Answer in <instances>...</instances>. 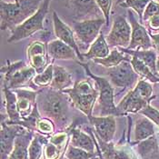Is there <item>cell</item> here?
I'll use <instances>...</instances> for the list:
<instances>
[{"label":"cell","mask_w":159,"mask_h":159,"mask_svg":"<svg viewBox=\"0 0 159 159\" xmlns=\"http://www.w3.org/2000/svg\"><path fill=\"white\" fill-rule=\"evenodd\" d=\"M7 65L1 67L2 86L15 90L33 82V78L37 74L33 66H26L22 60L14 63L7 61Z\"/></svg>","instance_id":"obj_4"},{"label":"cell","mask_w":159,"mask_h":159,"mask_svg":"<svg viewBox=\"0 0 159 159\" xmlns=\"http://www.w3.org/2000/svg\"><path fill=\"white\" fill-rule=\"evenodd\" d=\"M4 98H5V104H6V111L8 117V120H7V123L8 125H18L22 121L20 113L18 110L17 106V98L16 94L9 89L7 86H2Z\"/></svg>","instance_id":"obj_18"},{"label":"cell","mask_w":159,"mask_h":159,"mask_svg":"<svg viewBox=\"0 0 159 159\" xmlns=\"http://www.w3.org/2000/svg\"><path fill=\"white\" fill-rule=\"evenodd\" d=\"M89 121L94 125L98 138L106 143L112 141L116 129V123L114 116H91Z\"/></svg>","instance_id":"obj_15"},{"label":"cell","mask_w":159,"mask_h":159,"mask_svg":"<svg viewBox=\"0 0 159 159\" xmlns=\"http://www.w3.org/2000/svg\"><path fill=\"white\" fill-rule=\"evenodd\" d=\"M151 100L145 98L134 87L116 106L118 116H125L129 113H138L144 109Z\"/></svg>","instance_id":"obj_13"},{"label":"cell","mask_w":159,"mask_h":159,"mask_svg":"<svg viewBox=\"0 0 159 159\" xmlns=\"http://www.w3.org/2000/svg\"><path fill=\"white\" fill-rule=\"evenodd\" d=\"M53 25H54L55 35L57 37V39H60L64 43H66L69 47H71L75 51L79 60L83 61L84 57H83L82 53L80 52L79 47L75 40L74 30L68 25H66L62 20L56 11L53 12Z\"/></svg>","instance_id":"obj_14"},{"label":"cell","mask_w":159,"mask_h":159,"mask_svg":"<svg viewBox=\"0 0 159 159\" xmlns=\"http://www.w3.org/2000/svg\"><path fill=\"white\" fill-rule=\"evenodd\" d=\"M149 35H150V37L153 41L154 48L157 49V51L159 53V33H157V34L149 33Z\"/></svg>","instance_id":"obj_40"},{"label":"cell","mask_w":159,"mask_h":159,"mask_svg":"<svg viewBox=\"0 0 159 159\" xmlns=\"http://www.w3.org/2000/svg\"><path fill=\"white\" fill-rule=\"evenodd\" d=\"M45 144H47V137L41 134H36L28 148L29 159H41Z\"/></svg>","instance_id":"obj_30"},{"label":"cell","mask_w":159,"mask_h":159,"mask_svg":"<svg viewBox=\"0 0 159 159\" xmlns=\"http://www.w3.org/2000/svg\"><path fill=\"white\" fill-rule=\"evenodd\" d=\"M35 135L33 131L25 130L16 136L12 153L8 159H29L28 148Z\"/></svg>","instance_id":"obj_20"},{"label":"cell","mask_w":159,"mask_h":159,"mask_svg":"<svg viewBox=\"0 0 159 159\" xmlns=\"http://www.w3.org/2000/svg\"><path fill=\"white\" fill-rule=\"evenodd\" d=\"M156 130L153 122L147 117H141L136 120L135 126V143L138 144L141 141L147 140L155 135Z\"/></svg>","instance_id":"obj_24"},{"label":"cell","mask_w":159,"mask_h":159,"mask_svg":"<svg viewBox=\"0 0 159 159\" xmlns=\"http://www.w3.org/2000/svg\"><path fill=\"white\" fill-rule=\"evenodd\" d=\"M62 92L69 97L73 107L86 115L88 119L92 116L95 103L99 97V91L93 87L89 79L76 81L73 87Z\"/></svg>","instance_id":"obj_3"},{"label":"cell","mask_w":159,"mask_h":159,"mask_svg":"<svg viewBox=\"0 0 159 159\" xmlns=\"http://www.w3.org/2000/svg\"><path fill=\"white\" fill-rule=\"evenodd\" d=\"M39 109L55 125L65 126L69 119V104L65 93L53 88L39 92Z\"/></svg>","instance_id":"obj_1"},{"label":"cell","mask_w":159,"mask_h":159,"mask_svg":"<svg viewBox=\"0 0 159 159\" xmlns=\"http://www.w3.org/2000/svg\"><path fill=\"white\" fill-rule=\"evenodd\" d=\"M48 53L52 60L75 59L77 55L75 51L60 39L52 40L48 44Z\"/></svg>","instance_id":"obj_19"},{"label":"cell","mask_w":159,"mask_h":159,"mask_svg":"<svg viewBox=\"0 0 159 159\" xmlns=\"http://www.w3.org/2000/svg\"><path fill=\"white\" fill-rule=\"evenodd\" d=\"M42 0H19V2L8 3L0 1V17L1 30L9 29L12 31L15 27L24 23L37 12Z\"/></svg>","instance_id":"obj_2"},{"label":"cell","mask_w":159,"mask_h":159,"mask_svg":"<svg viewBox=\"0 0 159 159\" xmlns=\"http://www.w3.org/2000/svg\"><path fill=\"white\" fill-rule=\"evenodd\" d=\"M70 144L74 147L84 149L89 153H95V144L92 137L78 128H73L71 130Z\"/></svg>","instance_id":"obj_25"},{"label":"cell","mask_w":159,"mask_h":159,"mask_svg":"<svg viewBox=\"0 0 159 159\" xmlns=\"http://www.w3.org/2000/svg\"><path fill=\"white\" fill-rule=\"evenodd\" d=\"M110 48L107 42L106 37L101 32L95 42L90 46L88 51L82 54L84 59H96V58H104L110 54Z\"/></svg>","instance_id":"obj_21"},{"label":"cell","mask_w":159,"mask_h":159,"mask_svg":"<svg viewBox=\"0 0 159 159\" xmlns=\"http://www.w3.org/2000/svg\"><path fill=\"white\" fill-rule=\"evenodd\" d=\"M105 24V18H94L75 21L74 23L73 30L77 45L78 43H80L84 47V48H90V46L100 35V30Z\"/></svg>","instance_id":"obj_7"},{"label":"cell","mask_w":159,"mask_h":159,"mask_svg":"<svg viewBox=\"0 0 159 159\" xmlns=\"http://www.w3.org/2000/svg\"><path fill=\"white\" fill-rule=\"evenodd\" d=\"M14 2H16V3H17V2H19V0H14Z\"/></svg>","instance_id":"obj_42"},{"label":"cell","mask_w":159,"mask_h":159,"mask_svg":"<svg viewBox=\"0 0 159 159\" xmlns=\"http://www.w3.org/2000/svg\"><path fill=\"white\" fill-rule=\"evenodd\" d=\"M153 0H119L117 5L122 7L130 8L134 10L139 17V22L143 23V15L147 8V5Z\"/></svg>","instance_id":"obj_29"},{"label":"cell","mask_w":159,"mask_h":159,"mask_svg":"<svg viewBox=\"0 0 159 159\" xmlns=\"http://www.w3.org/2000/svg\"><path fill=\"white\" fill-rule=\"evenodd\" d=\"M135 88L140 93V95H142L144 98L148 100H152V98H155V97L151 98L153 93V86L146 80H139Z\"/></svg>","instance_id":"obj_35"},{"label":"cell","mask_w":159,"mask_h":159,"mask_svg":"<svg viewBox=\"0 0 159 159\" xmlns=\"http://www.w3.org/2000/svg\"><path fill=\"white\" fill-rule=\"evenodd\" d=\"M132 27L125 16H117L113 23L109 34L106 37L109 48H127L131 41Z\"/></svg>","instance_id":"obj_8"},{"label":"cell","mask_w":159,"mask_h":159,"mask_svg":"<svg viewBox=\"0 0 159 159\" xmlns=\"http://www.w3.org/2000/svg\"><path fill=\"white\" fill-rule=\"evenodd\" d=\"M107 75L112 86L118 88H133L139 81L130 61H123L116 66L108 68Z\"/></svg>","instance_id":"obj_9"},{"label":"cell","mask_w":159,"mask_h":159,"mask_svg":"<svg viewBox=\"0 0 159 159\" xmlns=\"http://www.w3.org/2000/svg\"><path fill=\"white\" fill-rule=\"evenodd\" d=\"M127 14L129 17V23L132 27V34L130 45L126 49L135 50L142 48L143 50H147L152 48L154 47L153 41L150 37L149 33L147 32V28L144 25H142L139 21L136 20L132 9L129 8Z\"/></svg>","instance_id":"obj_10"},{"label":"cell","mask_w":159,"mask_h":159,"mask_svg":"<svg viewBox=\"0 0 159 159\" xmlns=\"http://www.w3.org/2000/svg\"><path fill=\"white\" fill-rule=\"evenodd\" d=\"M55 123L48 117H45L40 118L37 122L36 131L43 135H50L55 132Z\"/></svg>","instance_id":"obj_33"},{"label":"cell","mask_w":159,"mask_h":159,"mask_svg":"<svg viewBox=\"0 0 159 159\" xmlns=\"http://www.w3.org/2000/svg\"><path fill=\"white\" fill-rule=\"evenodd\" d=\"M72 85H73V81L70 73L66 68L62 67L58 65H55L53 81L50 85V87L55 90L64 91Z\"/></svg>","instance_id":"obj_22"},{"label":"cell","mask_w":159,"mask_h":159,"mask_svg":"<svg viewBox=\"0 0 159 159\" xmlns=\"http://www.w3.org/2000/svg\"><path fill=\"white\" fill-rule=\"evenodd\" d=\"M157 70L159 72V57H157Z\"/></svg>","instance_id":"obj_41"},{"label":"cell","mask_w":159,"mask_h":159,"mask_svg":"<svg viewBox=\"0 0 159 159\" xmlns=\"http://www.w3.org/2000/svg\"><path fill=\"white\" fill-rule=\"evenodd\" d=\"M93 157H95V153H89L84 149L74 147L71 144L66 152V157L67 159H90Z\"/></svg>","instance_id":"obj_32"},{"label":"cell","mask_w":159,"mask_h":159,"mask_svg":"<svg viewBox=\"0 0 159 159\" xmlns=\"http://www.w3.org/2000/svg\"><path fill=\"white\" fill-rule=\"evenodd\" d=\"M50 2L51 0H43L37 12L27 18L24 23L13 29L10 37L7 39V42L16 43L33 36L38 31L43 30L44 22L48 13Z\"/></svg>","instance_id":"obj_5"},{"label":"cell","mask_w":159,"mask_h":159,"mask_svg":"<svg viewBox=\"0 0 159 159\" xmlns=\"http://www.w3.org/2000/svg\"><path fill=\"white\" fill-rule=\"evenodd\" d=\"M24 126L18 125H8L7 121H4L1 118V159H8L12 153L15 141L17 135L25 132Z\"/></svg>","instance_id":"obj_11"},{"label":"cell","mask_w":159,"mask_h":159,"mask_svg":"<svg viewBox=\"0 0 159 159\" xmlns=\"http://www.w3.org/2000/svg\"><path fill=\"white\" fill-rule=\"evenodd\" d=\"M131 65L135 71V73L138 75L146 78L147 80H149L152 83H159V77L152 72V70L147 66V65L142 61L141 59H139L137 57L132 56V59H131Z\"/></svg>","instance_id":"obj_27"},{"label":"cell","mask_w":159,"mask_h":159,"mask_svg":"<svg viewBox=\"0 0 159 159\" xmlns=\"http://www.w3.org/2000/svg\"><path fill=\"white\" fill-rule=\"evenodd\" d=\"M80 65L85 68L86 73L89 75L98 86L99 90V107H100V116H119L118 112L116 109V106L114 102V87L110 83V80H107L105 77L98 76L96 75H93L89 70L87 65L80 63Z\"/></svg>","instance_id":"obj_6"},{"label":"cell","mask_w":159,"mask_h":159,"mask_svg":"<svg viewBox=\"0 0 159 159\" xmlns=\"http://www.w3.org/2000/svg\"><path fill=\"white\" fill-rule=\"evenodd\" d=\"M96 2L98 4V7L102 11L104 18L106 19V25L108 26L110 21V12L113 0H96Z\"/></svg>","instance_id":"obj_36"},{"label":"cell","mask_w":159,"mask_h":159,"mask_svg":"<svg viewBox=\"0 0 159 159\" xmlns=\"http://www.w3.org/2000/svg\"><path fill=\"white\" fill-rule=\"evenodd\" d=\"M70 6L74 18L78 21L94 19L93 16L100 18L98 16L102 13L96 0H70Z\"/></svg>","instance_id":"obj_16"},{"label":"cell","mask_w":159,"mask_h":159,"mask_svg":"<svg viewBox=\"0 0 159 159\" xmlns=\"http://www.w3.org/2000/svg\"><path fill=\"white\" fill-rule=\"evenodd\" d=\"M16 94L17 106L22 120L28 117L36 106V99L38 95V91H30L27 89H15L13 90Z\"/></svg>","instance_id":"obj_17"},{"label":"cell","mask_w":159,"mask_h":159,"mask_svg":"<svg viewBox=\"0 0 159 159\" xmlns=\"http://www.w3.org/2000/svg\"><path fill=\"white\" fill-rule=\"evenodd\" d=\"M132 59V56L125 54L124 52H119V49L115 48L110 52V54L104 58H96L94 59V62L99 64L105 67L111 68L114 66H116L123 61H130Z\"/></svg>","instance_id":"obj_26"},{"label":"cell","mask_w":159,"mask_h":159,"mask_svg":"<svg viewBox=\"0 0 159 159\" xmlns=\"http://www.w3.org/2000/svg\"><path fill=\"white\" fill-rule=\"evenodd\" d=\"M136 151L142 159H159V146L155 135L137 144Z\"/></svg>","instance_id":"obj_23"},{"label":"cell","mask_w":159,"mask_h":159,"mask_svg":"<svg viewBox=\"0 0 159 159\" xmlns=\"http://www.w3.org/2000/svg\"><path fill=\"white\" fill-rule=\"evenodd\" d=\"M27 58L30 66H33L37 74L42 73L48 66V44L36 40L30 43L26 50Z\"/></svg>","instance_id":"obj_12"},{"label":"cell","mask_w":159,"mask_h":159,"mask_svg":"<svg viewBox=\"0 0 159 159\" xmlns=\"http://www.w3.org/2000/svg\"><path fill=\"white\" fill-rule=\"evenodd\" d=\"M98 140L104 159H132L125 151L116 149L110 142L106 143L102 141L100 138H98Z\"/></svg>","instance_id":"obj_28"},{"label":"cell","mask_w":159,"mask_h":159,"mask_svg":"<svg viewBox=\"0 0 159 159\" xmlns=\"http://www.w3.org/2000/svg\"><path fill=\"white\" fill-rule=\"evenodd\" d=\"M54 76V65L49 64L48 67L40 74H37L33 78V84L37 87H48L51 85Z\"/></svg>","instance_id":"obj_31"},{"label":"cell","mask_w":159,"mask_h":159,"mask_svg":"<svg viewBox=\"0 0 159 159\" xmlns=\"http://www.w3.org/2000/svg\"><path fill=\"white\" fill-rule=\"evenodd\" d=\"M147 26L148 29V33H159V15L154 16L151 18H149L147 22Z\"/></svg>","instance_id":"obj_39"},{"label":"cell","mask_w":159,"mask_h":159,"mask_svg":"<svg viewBox=\"0 0 159 159\" xmlns=\"http://www.w3.org/2000/svg\"><path fill=\"white\" fill-rule=\"evenodd\" d=\"M139 113L141 115H144L146 117L150 119L152 122L156 124L159 127V111L157 108L153 107L152 106H150L148 104L147 107L144 109H142Z\"/></svg>","instance_id":"obj_37"},{"label":"cell","mask_w":159,"mask_h":159,"mask_svg":"<svg viewBox=\"0 0 159 159\" xmlns=\"http://www.w3.org/2000/svg\"><path fill=\"white\" fill-rule=\"evenodd\" d=\"M159 15V2H157L156 0L151 1L147 5V8L143 15V23L147 22L149 18H151L154 16Z\"/></svg>","instance_id":"obj_38"},{"label":"cell","mask_w":159,"mask_h":159,"mask_svg":"<svg viewBox=\"0 0 159 159\" xmlns=\"http://www.w3.org/2000/svg\"><path fill=\"white\" fill-rule=\"evenodd\" d=\"M65 150V147L56 145L48 141L45 147L44 156L45 159H59L62 152Z\"/></svg>","instance_id":"obj_34"}]
</instances>
